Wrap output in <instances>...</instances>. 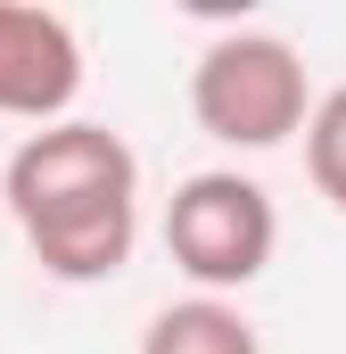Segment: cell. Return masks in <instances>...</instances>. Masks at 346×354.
Instances as JSON below:
<instances>
[{
  "label": "cell",
  "instance_id": "obj_1",
  "mask_svg": "<svg viewBox=\"0 0 346 354\" xmlns=\"http://www.w3.org/2000/svg\"><path fill=\"white\" fill-rule=\"evenodd\" d=\"M0 198H8V223L25 231L33 264L50 280L91 288V280H116L132 264V239H140V157L124 149L116 124L66 115V124L25 132L8 174H0Z\"/></svg>",
  "mask_w": 346,
  "mask_h": 354
},
{
  "label": "cell",
  "instance_id": "obj_2",
  "mask_svg": "<svg viewBox=\"0 0 346 354\" xmlns=\"http://www.w3.org/2000/svg\"><path fill=\"white\" fill-rule=\"evenodd\" d=\"M190 115L206 140L223 149H280L289 132H305L313 115V83H305V58L280 41V33H215L190 66Z\"/></svg>",
  "mask_w": 346,
  "mask_h": 354
},
{
  "label": "cell",
  "instance_id": "obj_3",
  "mask_svg": "<svg viewBox=\"0 0 346 354\" xmlns=\"http://www.w3.org/2000/svg\"><path fill=\"white\" fill-rule=\"evenodd\" d=\"M272 248H280L272 189L248 181V174H231V165L190 174L165 198V256H173V272L198 280V297H231V288L264 280Z\"/></svg>",
  "mask_w": 346,
  "mask_h": 354
},
{
  "label": "cell",
  "instance_id": "obj_4",
  "mask_svg": "<svg viewBox=\"0 0 346 354\" xmlns=\"http://www.w3.org/2000/svg\"><path fill=\"white\" fill-rule=\"evenodd\" d=\"M83 99V41L58 8L0 0V115L17 124H66Z\"/></svg>",
  "mask_w": 346,
  "mask_h": 354
},
{
  "label": "cell",
  "instance_id": "obj_5",
  "mask_svg": "<svg viewBox=\"0 0 346 354\" xmlns=\"http://www.w3.org/2000/svg\"><path fill=\"white\" fill-rule=\"evenodd\" d=\"M140 354H264V338L231 297H181L140 330Z\"/></svg>",
  "mask_w": 346,
  "mask_h": 354
},
{
  "label": "cell",
  "instance_id": "obj_6",
  "mask_svg": "<svg viewBox=\"0 0 346 354\" xmlns=\"http://www.w3.org/2000/svg\"><path fill=\"white\" fill-rule=\"evenodd\" d=\"M305 174H313V189L346 214V83L322 91L313 115H305Z\"/></svg>",
  "mask_w": 346,
  "mask_h": 354
}]
</instances>
